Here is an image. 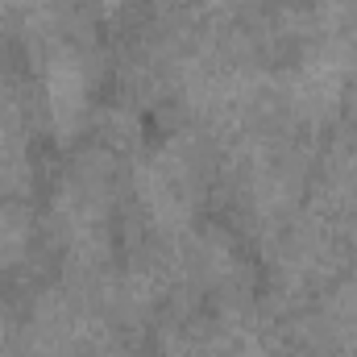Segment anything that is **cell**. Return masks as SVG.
Here are the masks:
<instances>
[{
  "label": "cell",
  "mask_w": 357,
  "mask_h": 357,
  "mask_svg": "<svg viewBox=\"0 0 357 357\" xmlns=\"http://www.w3.org/2000/svg\"><path fill=\"white\" fill-rule=\"evenodd\" d=\"M79 79H84V75H79L75 63H59V67H50L46 96H50V104H54L59 116H67V112L79 104V96H84V84H79Z\"/></svg>",
  "instance_id": "obj_1"
}]
</instances>
